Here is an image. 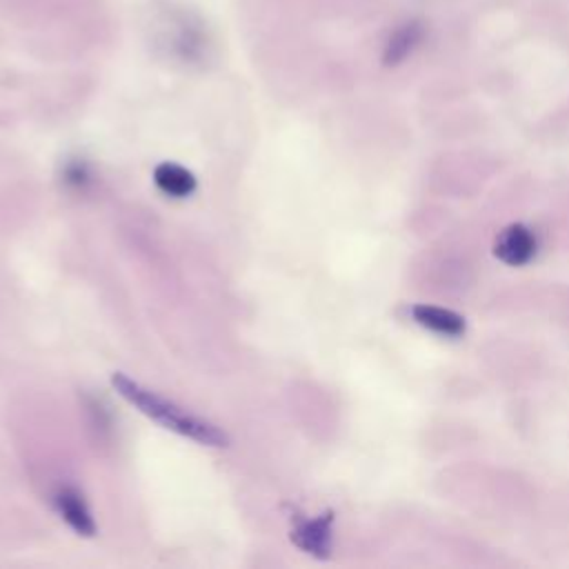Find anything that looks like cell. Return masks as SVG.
Returning <instances> with one entry per match:
<instances>
[{
    "mask_svg": "<svg viewBox=\"0 0 569 569\" xmlns=\"http://www.w3.org/2000/svg\"><path fill=\"white\" fill-rule=\"evenodd\" d=\"M111 385L127 402H131L144 416L160 422L164 429H171L180 436H187V438L198 440L209 447H224L229 442V436L222 429H218L216 425L180 409L178 405H173L167 398H160L158 393H153L151 389H144L142 385H138L136 380H131L124 373H113Z\"/></svg>",
    "mask_w": 569,
    "mask_h": 569,
    "instance_id": "cell-1",
    "label": "cell"
},
{
    "mask_svg": "<svg viewBox=\"0 0 569 569\" xmlns=\"http://www.w3.org/2000/svg\"><path fill=\"white\" fill-rule=\"evenodd\" d=\"M536 233L525 224H509L498 233L493 244L496 258L509 267L527 264L536 256Z\"/></svg>",
    "mask_w": 569,
    "mask_h": 569,
    "instance_id": "cell-2",
    "label": "cell"
},
{
    "mask_svg": "<svg viewBox=\"0 0 569 569\" xmlns=\"http://www.w3.org/2000/svg\"><path fill=\"white\" fill-rule=\"evenodd\" d=\"M56 505H58V511L62 513V518L69 522V527L73 531H78L80 536H93L96 533L93 516H91V511H89L80 491H76L71 487L60 489L58 496H56Z\"/></svg>",
    "mask_w": 569,
    "mask_h": 569,
    "instance_id": "cell-5",
    "label": "cell"
},
{
    "mask_svg": "<svg viewBox=\"0 0 569 569\" xmlns=\"http://www.w3.org/2000/svg\"><path fill=\"white\" fill-rule=\"evenodd\" d=\"M64 182L69 184V187H73V189H84L87 187V182H89V178H91V173H89V169H87V164L82 162V160H71L67 167H64Z\"/></svg>",
    "mask_w": 569,
    "mask_h": 569,
    "instance_id": "cell-8",
    "label": "cell"
},
{
    "mask_svg": "<svg viewBox=\"0 0 569 569\" xmlns=\"http://www.w3.org/2000/svg\"><path fill=\"white\" fill-rule=\"evenodd\" d=\"M331 513H322L313 520H302L293 533L291 540L307 553L316 558H327L331 553Z\"/></svg>",
    "mask_w": 569,
    "mask_h": 569,
    "instance_id": "cell-4",
    "label": "cell"
},
{
    "mask_svg": "<svg viewBox=\"0 0 569 569\" xmlns=\"http://www.w3.org/2000/svg\"><path fill=\"white\" fill-rule=\"evenodd\" d=\"M425 40V24L416 18L400 22L387 38L382 49V62L385 67H398L402 64Z\"/></svg>",
    "mask_w": 569,
    "mask_h": 569,
    "instance_id": "cell-3",
    "label": "cell"
},
{
    "mask_svg": "<svg viewBox=\"0 0 569 569\" xmlns=\"http://www.w3.org/2000/svg\"><path fill=\"white\" fill-rule=\"evenodd\" d=\"M156 187L171 198H187L196 189V178L189 169L176 164V162H162L153 171Z\"/></svg>",
    "mask_w": 569,
    "mask_h": 569,
    "instance_id": "cell-7",
    "label": "cell"
},
{
    "mask_svg": "<svg viewBox=\"0 0 569 569\" xmlns=\"http://www.w3.org/2000/svg\"><path fill=\"white\" fill-rule=\"evenodd\" d=\"M413 320L422 327H427L433 333L447 336V338H458L465 333V320L451 309L433 307V305H416L411 309Z\"/></svg>",
    "mask_w": 569,
    "mask_h": 569,
    "instance_id": "cell-6",
    "label": "cell"
}]
</instances>
